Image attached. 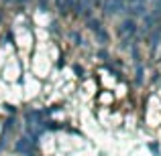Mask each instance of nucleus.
<instances>
[{
	"mask_svg": "<svg viewBox=\"0 0 161 156\" xmlns=\"http://www.w3.org/2000/svg\"><path fill=\"white\" fill-rule=\"evenodd\" d=\"M100 8H102V12L106 16H116L120 12H125L126 4H125V0H104Z\"/></svg>",
	"mask_w": 161,
	"mask_h": 156,
	"instance_id": "nucleus-1",
	"label": "nucleus"
},
{
	"mask_svg": "<svg viewBox=\"0 0 161 156\" xmlns=\"http://www.w3.org/2000/svg\"><path fill=\"white\" fill-rule=\"evenodd\" d=\"M139 33V27H137V20L135 18H125L120 23V27H118V35L120 37H130V39H135V35Z\"/></svg>",
	"mask_w": 161,
	"mask_h": 156,
	"instance_id": "nucleus-2",
	"label": "nucleus"
},
{
	"mask_svg": "<svg viewBox=\"0 0 161 156\" xmlns=\"http://www.w3.org/2000/svg\"><path fill=\"white\" fill-rule=\"evenodd\" d=\"M126 12H129V16L130 18H137V16H145L147 14V4H143V2H139V4H133V6H126L125 8Z\"/></svg>",
	"mask_w": 161,
	"mask_h": 156,
	"instance_id": "nucleus-3",
	"label": "nucleus"
},
{
	"mask_svg": "<svg viewBox=\"0 0 161 156\" xmlns=\"http://www.w3.org/2000/svg\"><path fill=\"white\" fill-rule=\"evenodd\" d=\"M86 24H88V28H90V31H94V33L102 31V20L96 18V16H90V18H86Z\"/></svg>",
	"mask_w": 161,
	"mask_h": 156,
	"instance_id": "nucleus-4",
	"label": "nucleus"
},
{
	"mask_svg": "<svg viewBox=\"0 0 161 156\" xmlns=\"http://www.w3.org/2000/svg\"><path fill=\"white\" fill-rule=\"evenodd\" d=\"M74 73L78 75L80 79H84V77H86V69H84L82 65H78V63H74Z\"/></svg>",
	"mask_w": 161,
	"mask_h": 156,
	"instance_id": "nucleus-5",
	"label": "nucleus"
},
{
	"mask_svg": "<svg viewBox=\"0 0 161 156\" xmlns=\"http://www.w3.org/2000/svg\"><path fill=\"white\" fill-rule=\"evenodd\" d=\"M96 39H98L102 45H106V43H108V33L102 28V31H98V33H96Z\"/></svg>",
	"mask_w": 161,
	"mask_h": 156,
	"instance_id": "nucleus-6",
	"label": "nucleus"
},
{
	"mask_svg": "<svg viewBox=\"0 0 161 156\" xmlns=\"http://www.w3.org/2000/svg\"><path fill=\"white\" fill-rule=\"evenodd\" d=\"M135 83H137V85H141V83H143V67H141V65H137V73H135Z\"/></svg>",
	"mask_w": 161,
	"mask_h": 156,
	"instance_id": "nucleus-7",
	"label": "nucleus"
},
{
	"mask_svg": "<svg viewBox=\"0 0 161 156\" xmlns=\"http://www.w3.org/2000/svg\"><path fill=\"white\" fill-rule=\"evenodd\" d=\"M49 6H51V0H39V10L41 12L49 10Z\"/></svg>",
	"mask_w": 161,
	"mask_h": 156,
	"instance_id": "nucleus-8",
	"label": "nucleus"
},
{
	"mask_svg": "<svg viewBox=\"0 0 161 156\" xmlns=\"http://www.w3.org/2000/svg\"><path fill=\"white\" fill-rule=\"evenodd\" d=\"M98 57L102 59V61H108V59H110V55H108L106 49H100V51H98Z\"/></svg>",
	"mask_w": 161,
	"mask_h": 156,
	"instance_id": "nucleus-9",
	"label": "nucleus"
},
{
	"mask_svg": "<svg viewBox=\"0 0 161 156\" xmlns=\"http://www.w3.org/2000/svg\"><path fill=\"white\" fill-rule=\"evenodd\" d=\"M29 2H31V0H14V4H16L19 8H23L25 4H29Z\"/></svg>",
	"mask_w": 161,
	"mask_h": 156,
	"instance_id": "nucleus-10",
	"label": "nucleus"
},
{
	"mask_svg": "<svg viewBox=\"0 0 161 156\" xmlns=\"http://www.w3.org/2000/svg\"><path fill=\"white\" fill-rule=\"evenodd\" d=\"M4 4H14V0H2Z\"/></svg>",
	"mask_w": 161,
	"mask_h": 156,
	"instance_id": "nucleus-11",
	"label": "nucleus"
}]
</instances>
